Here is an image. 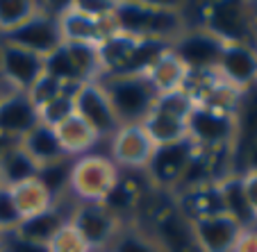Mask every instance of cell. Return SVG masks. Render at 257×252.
<instances>
[{
    "instance_id": "cell-1",
    "label": "cell",
    "mask_w": 257,
    "mask_h": 252,
    "mask_svg": "<svg viewBox=\"0 0 257 252\" xmlns=\"http://www.w3.org/2000/svg\"><path fill=\"white\" fill-rule=\"evenodd\" d=\"M112 25L116 32L135 39H157L169 44H173L185 32L180 5L171 3H116Z\"/></svg>"
},
{
    "instance_id": "cell-2",
    "label": "cell",
    "mask_w": 257,
    "mask_h": 252,
    "mask_svg": "<svg viewBox=\"0 0 257 252\" xmlns=\"http://www.w3.org/2000/svg\"><path fill=\"white\" fill-rule=\"evenodd\" d=\"M98 82L109 98L118 125L141 123L155 105L157 93L144 75H112V78H100Z\"/></svg>"
},
{
    "instance_id": "cell-3",
    "label": "cell",
    "mask_w": 257,
    "mask_h": 252,
    "mask_svg": "<svg viewBox=\"0 0 257 252\" xmlns=\"http://www.w3.org/2000/svg\"><path fill=\"white\" fill-rule=\"evenodd\" d=\"M203 30L214 34L221 44H255L257 46L248 3H239V0L203 3Z\"/></svg>"
},
{
    "instance_id": "cell-4",
    "label": "cell",
    "mask_w": 257,
    "mask_h": 252,
    "mask_svg": "<svg viewBox=\"0 0 257 252\" xmlns=\"http://www.w3.org/2000/svg\"><path fill=\"white\" fill-rule=\"evenodd\" d=\"M118 179V168L112 159L102 155H82L73 161L68 193L78 202H102Z\"/></svg>"
},
{
    "instance_id": "cell-5",
    "label": "cell",
    "mask_w": 257,
    "mask_h": 252,
    "mask_svg": "<svg viewBox=\"0 0 257 252\" xmlns=\"http://www.w3.org/2000/svg\"><path fill=\"white\" fill-rule=\"evenodd\" d=\"M153 241L162 252H203L196 243L191 220L178 209L173 198H162L151 207Z\"/></svg>"
},
{
    "instance_id": "cell-6",
    "label": "cell",
    "mask_w": 257,
    "mask_h": 252,
    "mask_svg": "<svg viewBox=\"0 0 257 252\" xmlns=\"http://www.w3.org/2000/svg\"><path fill=\"white\" fill-rule=\"evenodd\" d=\"M68 225L82 236L91 252L109 247L123 229L121 218L114 216L102 202H78L71 209Z\"/></svg>"
},
{
    "instance_id": "cell-7",
    "label": "cell",
    "mask_w": 257,
    "mask_h": 252,
    "mask_svg": "<svg viewBox=\"0 0 257 252\" xmlns=\"http://www.w3.org/2000/svg\"><path fill=\"white\" fill-rule=\"evenodd\" d=\"M196 150H198V146L191 139H182L178 143H169V146H155L151 159L144 168L148 184H153L164 193H171L178 186L180 177L187 170Z\"/></svg>"
},
{
    "instance_id": "cell-8",
    "label": "cell",
    "mask_w": 257,
    "mask_h": 252,
    "mask_svg": "<svg viewBox=\"0 0 257 252\" xmlns=\"http://www.w3.org/2000/svg\"><path fill=\"white\" fill-rule=\"evenodd\" d=\"M234 134V114L194 107V112L187 118V136L203 150H232Z\"/></svg>"
},
{
    "instance_id": "cell-9",
    "label": "cell",
    "mask_w": 257,
    "mask_h": 252,
    "mask_svg": "<svg viewBox=\"0 0 257 252\" xmlns=\"http://www.w3.org/2000/svg\"><path fill=\"white\" fill-rule=\"evenodd\" d=\"M0 41L19 46V48L41 55V57L50 55L64 44L62 32H59V21L55 16L46 14L41 7L37 12V16H32L28 23H23L21 28L12 30V32L0 34Z\"/></svg>"
},
{
    "instance_id": "cell-10",
    "label": "cell",
    "mask_w": 257,
    "mask_h": 252,
    "mask_svg": "<svg viewBox=\"0 0 257 252\" xmlns=\"http://www.w3.org/2000/svg\"><path fill=\"white\" fill-rule=\"evenodd\" d=\"M223 46L207 30H189L171 44V50L189 73H212L218 66Z\"/></svg>"
},
{
    "instance_id": "cell-11",
    "label": "cell",
    "mask_w": 257,
    "mask_h": 252,
    "mask_svg": "<svg viewBox=\"0 0 257 252\" xmlns=\"http://www.w3.org/2000/svg\"><path fill=\"white\" fill-rule=\"evenodd\" d=\"M73 105H75V116L82 118L98 134V139L112 136L118 130V121L114 116L109 98H107L100 82L80 84L75 96H73Z\"/></svg>"
},
{
    "instance_id": "cell-12",
    "label": "cell",
    "mask_w": 257,
    "mask_h": 252,
    "mask_svg": "<svg viewBox=\"0 0 257 252\" xmlns=\"http://www.w3.org/2000/svg\"><path fill=\"white\" fill-rule=\"evenodd\" d=\"M44 73L41 55H34L12 44L0 46V82L7 84L10 91L28 93Z\"/></svg>"
},
{
    "instance_id": "cell-13",
    "label": "cell",
    "mask_w": 257,
    "mask_h": 252,
    "mask_svg": "<svg viewBox=\"0 0 257 252\" xmlns=\"http://www.w3.org/2000/svg\"><path fill=\"white\" fill-rule=\"evenodd\" d=\"M109 155L112 161L127 170H144L148 159H151L155 143L151 136L146 134V130L135 123V125H118V130L109 136Z\"/></svg>"
},
{
    "instance_id": "cell-14",
    "label": "cell",
    "mask_w": 257,
    "mask_h": 252,
    "mask_svg": "<svg viewBox=\"0 0 257 252\" xmlns=\"http://www.w3.org/2000/svg\"><path fill=\"white\" fill-rule=\"evenodd\" d=\"M218 78L237 91H246L257 84V46L225 44L216 66Z\"/></svg>"
},
{
    "instance_id": "cell-15",
    "label": "cell",
    "mask_w": 257,
    "mask_h": 252,
    "mask_svg": "<svg viewBox=\"0 0 257 252\" xmlns=\"http://www.w3.org/2000/svg\"><path fill=\"white\" fill-rule=\"evenodd\" d=\"M59 32H62L64 44H89L98 46L105 37L114 32L112 19L109 21H98L80 12L78 7L68 3L66 10L59 14Z\"/></svg>"
},
{
    "instance_id": "cell-16",
    "label": "cell",
    "mask_w": 257,
    "mask_h": 252,
    "mask_svg": "<svg viewBox=\"0 0 257 252\" xmlns=\"http://www.w3.org/2000/svg\"><path fill=\"white\" fill-rule=\"evenodd\" d=\"M194 227L196 243L203 252H232L239 234L243 227L232 220L228 213H216V216H205L191 223Z\"/></svg>"
},
{
    "instance_id": "cell-17",
    "label": "cell",
    "mask_w": 257,
    "mask_h": 252,
    "mask_svg": "<svg viewBox=\"0 0 257 252\" xmlns=\"http://www.w3.org/2000/svg\"><path fill=\"white\" fill-rule=\"evenodd\" d=\"M34 125H39V112L28 93L7 91L0 98V130L7 136L21 141Z\"/></svg>"
},
{
    "instance_id": "cell-18",
    "label": "cell",
    "mask_w": 257,
    "mask_h": 252,
    "mask_svg": "<svg viewBox=\"0 0 257 252\" xmlns=\"http://www.w3.org/2000/svg\"><path fill=\"white\" fill-rule=\"evenodd\" d=\"M234 125L237 134L232 143V173H237L243 152L257 141V84L241 91L239 105L234 109Z\"/></svg>"
},
{
    "instance_id": "cell-19",
    "label": "cell",
    "mask_w": 257,
    "mask_h": 252,
    "mask_svg": "<svg viewBox=\"0 0 257 252\" xmlns=\"http://www.w3.org/2000/svg\"><path fill=\"white\" fill-rule=\"evenodd\" d=\"M68 216H71V211L62 209L55 202L53 207L46 209V211L37 213V216H30V218H23L14 232L19 234L21 238H25V241H32V243H37V245L48 247V243L57 236L59 229H62L64 225H68Z\"/></svg>"
},
{
    "instance_id": "cell-20",
    "label": "cell",
    "mask_w": 257,
    "mask_h": 252,
    "mask_svg": "<svg viewBox=\"0 0 257 252\" xmlns=\"http://www.w3.org/2000/svg\"><path fill=\"white\" fill-rule=\"evenodd\" d=\"M178 204V209L185 213V218H189L191 223L205 216H216L223 211V200H221V191H218V182L212 184L198 186V189H189L182 193L171 195Z\"/></svg>"
},
{
    "instance_id": "cell-21",
    "label": "cell",
    "mask_w": 257,
    "mask_h": 252,
    "mask_svg": "<svg viewBox=\"0 0 257 252\" xmlns=\"http://www.w3.org/2000/svg\"><path fill=\"white\" fill-rule=\"evenodd\" d=\"M218 191H221V200H223V211L228 213L232 220H237L243 229H250L257 225V218L252 213L250 204H248L246 191H243V179L239 173H230L218 182Z\"/></svg>"
},
{
    "instance_id": "cell-22",
    "label": "cell",
    "mask_w": 257,
    "mask_h": 252,
    "mask_svg": "<svg viewBox=\"0 0 257 252\" xmlns=\"http://www.w3.org/2000/svg\"><path fill=\"white\" fill-rule=\"evenodd\" d=\"M19 146L32 157L37 164H48V161L62 159V157H68L64 152L62 143H59V136L55 132V127H48L44 123L34 125L23 139L19 141Z\"/></svg>"
},
{
    "instance_id": "cell-23",
    "label": "cell",
    "mask_w": 257,
    "mask_h": 252,
    "mask_svg": "<svg viewBox=\"0 0 257 252\" xmlns=\"http://www.w3.org/2000/svg\"><path fill=\"white\" fill-rule=\"evenodd\" d=\"M187 71L185 64L180 62L178 57L173 55V50H166L160 59L151 66V71L144 75L151 87L155 89L157 96L162 93H171V91H180V89L185 87V80H187Z\"/></svg>"
},
{
    "instance_id": "cell-24",
    "label": "cell",
    "mask_w": 257,
    "mask_h": 252,
    "mask_svg": "<svg viewBox=\"0 0 257 252\" xmlns=\"http://www.w3.org/2000/svg\"><path fill=\"white\" fill-rule=\"evenodd\" d=\"M146 198V191H144V184H141L137 177L132 175H121L118 173V179L116 184L112 186V191L105 195L102 204H105L114 216H125V213H135L139 209V204L144 202Z\"/></svg>"
},
{
    "instance_id": "cell-25",
    "label": "cell",
    "mask_w": 257,
    "mask_h": 252,
    "mask_svg": "<svg viewBox=\"0 0 257 252\" xmlns=\"http://www.w3.org/2000/svg\"><path fill=\"white\" fill-rule=\"evenodd\" d=\"M146 130V134L151 136V141L155 146H169V143H178L182 139H189L187 136V121L178 116H171L166 112H160L153 107L148 116L139 123Z\"/></svg>"
},
{
    "instance_id": "cell-26",
    "label": "cell",
    "mask_w": 257,
    "mask_h": 252,
    "mask_svg": "<svg viewBox=\"0 0 257 252\" xmlns=\"http://www.w3.org/2000/svg\"><path fill=\"white\" fill-rule=\"evenodd\" d=\"M55 132H57L59 143H62L64 152H66L68 157L89 155V150L100 141L96 132H93L80 116H75V114H73L71 118H66L62 125L55 127Z\"/></svg>"
},
{
    "instance_id": "cell-27",
    "label": "cell",
    "mask_w": 257,
    "mask_h": 252,
    "mask_svg": "<svg viewBox=\"0 0 257 252\" xmlns=\"http://www.w3.org/2000/svg\"><path fill=\"white\" fill-rule=\"evenodd\" d=\"M37 173H39V164L19 143L0 157V179H3V186H7V189L30 182V179H37Z\"/></svg>"
},
{
    "instance_id": "cell-28",
    "label": "cell",
    "mask_w": 257,
    "mask_h": 252,
    "mask_svg": "<svg viewBox=\"0 0 257 252\" xmlns=\"http://www.w3.org/2000/svg\"><path fill=\"white\" fill-rule=\"evenodd\" d=\"M12 198L16 202L21 218H30V216H37V213L46 211L55 204V198L39 184V179H30L23 182L19 186H12Z\"/></svg>"
},
{
    "instance_id": "cell-29",
    "label": "cell",
    "mask_w": 257,
    "mask_h": 252,
    "mask_svg": "<svg viewBox=\"0 0 257 252\" xmlns=\"http://www.w3.org/2000/svg\"><path fill=\"white\" fill-rule=\"evenodd\" d=\"M73 161H75L73 157H62V159H55V161H48V164L39 166L37 179H39V184L55 198V202H57L64 193H68Z\"/></svg>"
},
{
    "instance_id": "cell-30",
    "label": "cell",
    "mask_w": 257,
    "mask_h": 252,
    "mask_svg": "<svg viewBox=\"0 0 257 252\" xmlns=\"http://www.w3.org/2000/svg\"><path fill=\"white\" fill-rule=\"evenodd\" d=\"M73 59V66L80 75V82H98L102 78L100 57H98V48L89 44H64Z\"/></svg>"
},
{
    "instance_id": "cell-31",
    "label": "cell",
    "mask_w": 257,
    "mask_h": 252,
    "mask_svg": "<svg viewBox=\"0 0 257 252\" xmlns=\"http://www.w3.org/2000/svg\"><path fill=\"white\" fill-rule=\"evenodd\" d=\"M39 12V3L34 0H0V34L12 32L28 23Z\"/></svg>"
},
{
    "instance_id": "cell-32",
    "label": "cell",
    "mask_w": 257,
    "mask_h": 252,
    "mask_svg": "<svg viewBox=\"0 0 257 252\" xmlns=\"http://www.w3.org/2000/svg\"><path fill=\"white\" fill-rule=\"evenodd\" d=\"M78 87L80 84H73V87H68L64 93H59L55 100H50L48 105L41 107L39 109V123H44V125H48V127H57V125H62L66 118H71L73 114H75L73 96H75Z\"/></svg>"
},
{
    "instance_id": "cell-33",
    "label": "cell",
    "mask_w": 257,
    "mask_h": 252,
    "mask_svg": "<svg viewBox=\"0 0 257 252\" xmlns=\"http://www.w3.org/2000/svg\"><path fill=\"white\" fill-rule=\"evenodd\" d=\"M44 71H46V75L55 78L62 84H82L80 82L78 71H75V66H73L71 55H68V50H66L64 44L59 46L57 50H53L50 55L44 57Z\"/></svg>"
},
{
    "instance_id": "cell-34",
    "label": "cell",
    "mask_w": 257,
    "mask_h": 252,
    "mask_svg": "<svg viewBox=\"0 0 257 252\" xmlns=\"http://www.w3.org/2000/svg\"><path fill=\"white\" fill-rule=\"evenodd\" d=\"M109 247H112L109 252H162L153 236H146L137 229H121Z\"/></svg>"
},
{
    "instance_id": "cell-35",
    "label": "cell",
    "mask_w": 257,
    "mask_h": 252,
    "mask_svg": "<svg viewBox=\"0 0 257 252\" xmlns=\"http://www.w3.org/2000/svg\"><path fill=\"white\" fill-rule=\"evenodd\" d=\"M153 107L160 109V112H166V114H171V116H178V118H182V121H187L189 114L194 112V100L189 98V93H185L180 89V91H171V93L157 96Z\"/></svg>"
},
{
    "instance_id": "cell-36",
    "label": "cell",
    "mask_w": 257,
    "mask_h": 252,
    "mask_svg": "<svg viewBox=\"0 0 257 252\" xmlns=\"http://www.w3.org/2000/svg\"><path fill=\"white\" fill-rule=\"evenodd\" d=\"M68 87H73V84H62L57 82L55 78H50V75H41L37 82H34V87L28 91V98L32 100V105L37 107V112H39L44 105H48L50 100H55V98L59 96V93H64Z\"/></svg>"
},
{
    "instance_id": "cell-37",
    "label": "cell",
    "mask_w": 257,
    "mask_h": 252,
    "mask_svg": "<svg viewBox=\"0 0 257 252\" xmlns=\"http://www.w3.org/2000/svg\"><path fill=\"white\" fill-rule=\"evenodd\" d=\"M48 252H91V247L82 241V236L71 225H64L57 236L48 243Z\"/></svg>"
},
{
    "instance_id": "cell-38",
    "label": "cell",
    "mask_w": 257,
    "mask_h": 252,
    "mask_svg": "<svg viewBox=\"0 0 257 252\" xmlns=\"http://www.w3.org/2000/svg\"><path fill=\"white\" fill-rule=\"evenodd\" d=\"M21 213L16 209V202L12 198V191L7 186L0 189V234L5 232H14L21 225Z\"/></svg>"
},
{
    "instance_id": "cell-39",
    "label": "cell",
    "mask_w": 257,
    "mask_h": 252,
    "mask_svg": "<svg viewBox=\"0 0 257 252\" xmlns=\"http://www.w3.org/2000/svg\"><path fill=\"white\" fill-rule=\"evenodd\" d=\"M0 252H48V247L25 241L16 232H5L0 234Z\"/></svg>"
},
{
    "instance_id": "cell-40",
    "label": "cell",
    "mask_w": 257,
    "mask_h": 252,
    "mask_svg": "<svg viewBox=\"0 0 257 252\" xmlns=\"http://www.w3.org/2000/svg\"><path fill=\"white\" fill-rule=\"evenodd\" d=\"M73 5L78 7L80 12H84L87 16L91 19H98V21H109L114 14V5L116 3H107V0H75Z\"/></svg>"
},
{
    "instance_id": "cell-41",
    "label": "cell",
    "mask_w": 257,
    "mask_h": 252,
    "mask_svg": "<svg viewBox=\"0 0 257 252\" xmlns=\"http://www.w3.org/2000/svg\"><path fill=\"white\" fill-rule=\"evenodd\" d=\"M232 252H257V227L243 229L234 243Z\"/></svg>"
},
{
    "instance_id": "cell-42",
    "label": "cell",
    "mask_w": 257,
    "mask_h": 252,
    "mask_svg": "<svg viewBox=\"0 0 257 252\" xmlns=\"http://www.w3.org/2000/svg\"><path fill=\"white\" fill-rule=\"evenodd\" d=\"M241 179H243V191H246V198H248V204H250L252 213L257 218V173H241Z\"/></svg>"
},
{
    "instance_id": "cell-43",
    "label": "cell",
    "mask_w": 257,
    "mask_h": 252,
    "mask_svg": "<svg viewBox=\"0 0 257 252\" xmlns=\"http://www.w3.org/2000/svg\"><path fill=\"white\" fill-rule=\"evenodd\" d=\"M257 173V141L252 143L250 148H248L246 152H243V157H241V161H239V168H237V173L241 175V173Z\"/></svg>"
},
{
    "instance_id": "cell-44",
    "label": "cell",
    "mask_w": 257,
    "mask_h": 252,
    "mask_svg": "<svg viewBox=\"0 0 257 252\" xmlns=\"http://www.w3.org/2000/svg\"><path fill=\"white\" fill-rule=\"evenodd\" d=\"M16 143H19V141H16V139H12V136H7L5 132L0 130V157L5 155V152H10L12 148L16 146Z\"/></svg>"
},
{
    "instance_id": "cell-45",
    "label": "cell",
    "mask_w": 257,
    "mask_h": 252,
    "mask_svg": "<svg viewBox=\"0 0 257 252\" xmlns=\"http://www.w3.org/2000/svg\"><path fill=\"white\" fill-rule=\"evenodd\" d=\"M248 12H250V23H252V30H255V37H257V3H248Z\"/></svg>"
},
{
    "instance_id": "cell-46",
    "label": "cell",
    "mask_w": 257,
    "mask_h": 252,
    "mask_svg": "<svg viewBox=\"0 0 257 252\" xmlns=\"http://www.w3.org/2000/svg\"><path fill=\"white\" fill-rule=\"evenodd\" d=\"M0 84H3V82H0ZM5 93H7V91H0V98H3V96H5Z\"/></svg>"
},
{
    "instance_id": "cell-47",
    "label": "cell",
    "mask_w": 257,
    "mask_h": 252,
    "mask_svg": "<svg viewBox=\"0 0 257 252\" xmlns=\"http://www.w3.org/2000/svg\"><path fill=\"white\" fill-rule=\"evenodd\" d=\"M0 189H3V179H0Z\"/></svg>"
},
{
    "instance_id": "cell-48",
    "label": "cell",
    "mask_w": 257,
    "mask_h": 252,
    "mask_svg": "<svg viewBox=\"0 0 257 252\" xmlns=\"http://www.w3.org/2000/svg\"><path fill=\"white\" fill-rule=\"evenodd\" d=\"M0 46H3V41H0Z\"/></svg>"
}]
</instances>
